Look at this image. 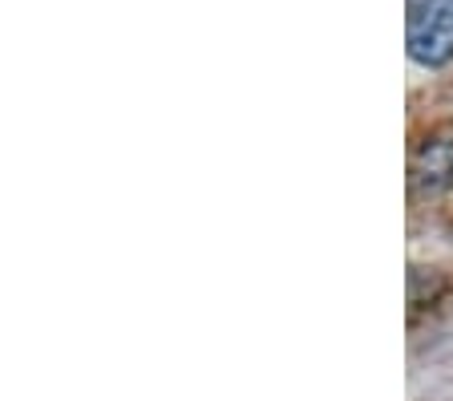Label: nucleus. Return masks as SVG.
Here are the masks:
<instances>
[{
  "label": "nucleus",
  "instance_id": "obj_2",
  "mask_svg": "<svg viewBox=\"0 0 453 401\" xmlns=\"http://www.w3.org/2000/svg\"><path fill=\"white\" fill-rule=\"evenodd\" d=\"M449 179H453V143H445V138L425 143L413 158V191L437 195Z\"/></svg>",
  "mask_w": 453,
  "mask_h": 401
},
{
  "label": "nucleus",
  "instance_id": "obj_1",
  "mask_svg": "<svg viewBox=\"0 0 453 401\" xmlns=\"http://www.w3.org/2000/svg\"><path fill=\"white\" fill-rule=\"evenodd\" d=\"M409 58L425 69H441L453 61V0H413L405 33Z\"/></svg>",
  "mask_w": 453,
  "mask_h": 401
}]
</instances>
